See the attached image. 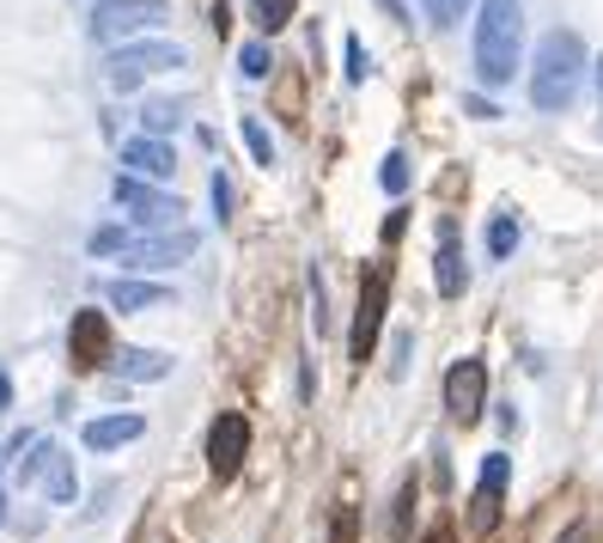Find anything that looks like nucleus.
<instances>
[{"label": "nucleus", "instance_id": "nucleus-1", "mask_svg": "<svg viewBox=\"0 0 603 543\" xmlns=\"http://www.w3.org/2000/svg\"><path fill=\"white\" fill-rule=\"evenodd\" d=\"M525 62V0H482L475 13V80L512 86Z\"/></svg>", "mask_w": 603, "mask_h": 543}, {"label": "nucleus", "instance_id": "nucleus-2", "mask_svg": "<svg viewBox=\"0 0 603 543\" xmlns=\"http://www.w3.org/2000/svg\"><path fill=\"white\" fill-rule=\"evenodd\" d=\"M585 86V43L579 31L555 25L549 37L537 43V62H530V105L537 110H567Z\"/></svg>", "mask_w": 603, "mask_h": 543}, {"label": "nucleus", "instance_id": "nucleus-3", "mask_svg": "<svg viewBox=\"0 0 603 543\" xmlns=\"http://www.w3.org/2000/svg\"><path fill=\"white\" fill-rule=\"evenodd\" d=\"M171 67H184V50H177V43L134 37V43H117V50L105 55V80L117 86V93H134L141 80H153V74H171Z\"/></svg>", "mask_w": 603, "mask_h": 543}, {"label": "nucleus", "instance_id": "nucleus-4", "mask_svg": "<svg viewBox=\"0 0 603 543\" xmlns=\"http://www.w3.org/2000/svg\"><path fill=\"white\" fill-rule=\"evenodd\" d=\"M384 312H391V263H372L360 275V305H354V330H348V360L366 367L372 348H379V330H384Z\"/></svg>", "mask_w": 603, "mask_h": 543}, {"label": "nucleus", "instance_id": "nucleus-5", "mask_svg": "<svg viewBox=\"0 0 603 543\" xmlns=\"http://www.w3.org/2000/svg\"><path fill=\"white\" fill-rule=\"evenodd\" d=\"M117 208L129 214V220L141 226V232H165V226H177L184 202L171 196V189L141 184V177H129V172H122V177H117Z\"/></svg>", "mask_w": 603, "mask_h": 543}, {"label": "nucleus", "instance_id": "nucleus-6", "mask_svg": "<svg viewBox=\"0 0 603 543\" xmlns=\"http://www.w3.org/2000/svg\"><path fill=\"white\" fill-rule=\"evenodd\" d=\"M67 360H74V372L110 367V318L98 312V305L74 312V324H67Z\"/></svg>", "mask_w": 603, "mask_h": 543}, {"label": "nucleus", "instance_id": "nucleus-7", "mask_svg": "<svg viewBox=\"0 0 603 543\" xmlns=\"http://www.w3.org/2000/svg\"><path fill=\"white\" fill-rule=\"evenodd\" d=\"M446 410L458 415L463 427L487 410V360H475V355L451 360V372H446Z\"/></svg>", "mask_w": 603, "mask_h": 543}, {"label": "nucleus", "instance_id": "nucleus-8", "mask_svg": "<svg viewBox=\"0 0 603 543\" xmlns=\"http://www.w3.org/2000/svg\"><path fill=\"white\" fill-rule=\"evenodd\" d=\"M244 452H250V422L238 410H226V415H213V427H208V470L220 482H232L238 470H244Z\"/></svg>", "mask_w": 603, "mask_h": 543}, {"label": "nucleus", "instance_id": "nucleus-9", "mask_svg": "<svg viewBox=\"0 0 603 543\" xmlns=\"http://www.w3.org/2000/svg\"><path fill=\"white\" fill-rule=\"evenodd\" d=\"M196 232L189 226H177V232H146V239H134L129 251H122V263L134 269V275H146V269H171L184 263V257H196Z\"/></svg>", "mask_w": 603, "mask_h": 543}, {"label": "nucleus", "instance_id": "nucleus-10", "mask_svg": "<svg viewBox=\"0 0 603 543\" xmlns=\"http://www.w3.org/2000/svg\"><path fill=\"white\" fill-rule=\"evenodd\" d=\"M122 165H129V177H141V184H165V177L177 172V153H171V141L134 134V141H122Z\"/></svg>", "mask_w": 603, "mask_h": 543}, {"label": "nucleus", "instance_id": "nucleus-11", "mask_svg": "<svg viewBox=\"0 0 603 543\" xmlns=\"http://www.w3.org/2000/svg\"><path fill=\"white\" fill-rule=\"evenodd\" d=\"M434 287L446 293V300H458L463 287H470V263H463V245H458V226L439 220V257H434Z\"/></svg>", "mask_w": 603, "mask_h": 543}, {"label": "nucleus", "instance_id": "nucleus-12", "mask_svg": "<svg viewBox=\"0 0 603 543\" xmlns=\"http://www.w3.org/2000/svg\"><path fill=\"white\" fill-rule=\"evenodd\" d=\"M158 19H165V0H105L92 31L98 37H117V31H129V25H158Z\"/></svg>", "mask_w": 603, "mask_h": 543}, {"label": "nucleus", "instance_id": "nucleus-13", "mask_svg": "<svg viewBox=\"0 0 603 543\" xmlns=\"http://www.w3.org/2000/svg\"><path fill=\"white\" fill-rule=\"evenodd\" d=\"M105 305H117V312H146V305H171V287L165 281H146V275L105 281Z\"/></svg>", "mask_w": 603, "mask_h": 543}, {"label": "nucleus", "instance_id": "nucleus-14", "mask_svg": "<svg viewBox=\"0 0 603 543\" xmlns=\"http://www.w3.org/2000/svg\"><path fill=\"white\" fill-rule=\"evenodd\" d=\"M146 434V415H98V422H86L79 427V439L92 452H117V446H129V439H141Z\"/></svg>", "mask_w": 603, "mask_h": 543}, {"label": "nucleus", "instance_id": "nucleus-15", "mask_svg": "<svg viewBox=\"0 0 603 543\" xmlns=\"http://www.w3.org/2000/svg\"><path fill=\"white\" fill-rule=\"evenodd\" d=\"M37 489H43V501L50 507H67L79 495V477H74V458H67L62 446L50 452V464H43V477H37Z\"/></svg>", "mask_w": 603, "mask_h": 543}, {"label": "nucleus", "instance_id": "nucleus-16", "mask_svg": "<svg viewBox=\"0 0 603 543\" xmlns=\"http://www.w3.org/2000/svg\"><path fill=\"white\" fill-rule=\"evenodd\" d=\"M177 122H184V98H153V105H141V134H153V141H165Z\"/></svg>", "mask_w": 603, "mask_h": 543}, {"label": "nucleus", "instance_id": "nucleus-17", "mask_svg": "<svg viewBox=\"0 0 603 543\" xmlns=\"http://www.w3.org/2000/svg\"><path fill=\"white\" fill-rule=\"evenodd\" d=\"M122 379H165L171 372V355H158V348H122Z\"/></svg>", "mask_w": 603, "mask_h": 543}, {"label": "nucleus", "instance_id": "nucleus-18", "mask_svg": "<svg viewBox=\"0 0 603 543\" xmlns=\"http://www.w3.org/2000/svg\"><path fill=\"white\" fill-rule=\"evenodd\" d=\"M500 501H506V489H482V482H475V495H470V531L475 537H487V531L500 525Z\"/></svg>", "mask_w": 603, "mask_h": 543}, {"label": "nucleus", "instance_id": "nucleus-19", "mask_svg": "<svg viewBox=\"0 0 603 543\" xmlns=\"http://www.w3.org/2000/svg\"><path fill=\"white\" fill-rule=\"evenodd\" d=\"M250 19H256V31H287L299 19V7L293 0H250Z\"/></svg>", "mask_w": 603, "mask_h": 543}, {"label": "nucleus", "instance_id": "nucleus-20", "mask_svg": "<svg viewBox=\"0 0 603 543\" xmlns=\"http://www.w3.org/2000/svg\"><path fill=\"white\" fill-rule=\"evenodd\" d=\"M512 251H518V220H512V214H494V220H487V257L506 263Z\"/></svg>", "mask_w": 603, "mask_h": 543}, {"label": "nucleus", "instance_id": "nucleus-21", "mask_svg": "<svg viewBox=\"0 0 603 543\" xmlns=\"http://www.w3.org/2000/svg\"><path fill=\"white\" fill-rule=\"evenodd\" d=\"M238 74H244V80H268V74H275V55H268V43H263V37L238 50Z\"/></svg>", "mask_w": 603, "mask_h": 543}, {"label": "nucleus", "instance_id": "nucleus-22", "mask_svg": "<svg viewBox=\"0 0 603 543\" xmlns=\"http://www.w3.org/2000/svg\"><path fill=\"white\" fill-rule=\"evenodd\" d=\"M238 134H244V146H250V160H256V165H275V134H268L256 117L238 122Z\"/></svg>", "mask_w": 603, "mask_h": 543}, {"label": "nucleus", "instance_id": "nucleus-23", "mask_svg": "<svg viewBox=\"0 0 603 543\" xmlns=\"http://www.w3.org/2000/svg\"><path fill=\"white\" fill-rule=\"evenodd\" d=\"M129 232H122V226H92V239H86V251H92V257H122V251H129Z\"/></svg>", "mask_w": 603, "mask_h": 543}, {"label": "nucleus", "instance_id": "nucleus-24", "mask_svg": "<svg viewBox=\"0 0 603 543\" xmlns=\"http://www.w3.org/2000/svg\"><path fill=\"white\" fill-rule=\"evenodd\" d=\"M379 184H384V196H403V189H408V160H403V153H384Z\"/></svg>", "mask_w": 603, "mask_h": 543}, {"label": "nucleus", "instance_id": "nucleus-25", "mask_svg": "<svg viewBox=\"0 0 603 543\" xmlns=\"http://www.w3.org/2000/svg\"><path fill=\"white\" fill-rule=\"evenodd\" d=\"M25 452H31V458L19 464V482H37V477H43V464H50V452H55V439H37V434H31Z\"/></svg>", "mask_w": 603, "mask_h": 543}, {"label": "nucleus", "instance_id": "nucleus-26", "mask_svg": "<svg viewBox=\"0 0 603 543\" xmlns=\"http://www.w3.org/2000/svg\"><path fill=\"white\" fill-rule=\"evenodd\" d=\"M475 482H482V489H506V482H512V458H506V452H487L482 477H475Z\"/></svg>", "mask_w": 603, "mask_h": 543}, {"label": "nucleus", "instance_id": "nucleus-27", "mask_svg": "<svg viewBox=\"0 0 603 543\" xmlns=\"http://www.w3.org/2000/svg\"><path fill=\"white\" fill-rule=\"evenodd\" d=\"M408 519H415V482L396 489V507H391V537H408Z\"/></svg>", "mask_w": 603, "mask_h": 543}, {"label": "nucleus", "instance_id": "nucleus-28", "mask_svg": "<svg viewBox=\"0 0 603 543\" xmlns=\"http://www.w3.org/2000/svg\"><path fill=\"white\" fill-rule=\"evenodd\" d=\"M463 13H470V0H427V19H434L439 31H451Z\"/></svg>", "mask_w": 603, "mask_h": 543}, {"label": "nucleus", "instance_id": "nucleus-29", "mask_svg": "<svg viewBox=\"0 0 603 543\" xmlns=\"http://www.w3.org/2000/svg\"><path fill=\"white\" fill-rule=\"evenodd\" d=\"M366 74H372V55H366V43H360V37H348V80H366Z\"/></svg>", "mask_w": 603, "mask_h": 543}, {"label": "nucleus", "instance_id": "nucleus-30", "mask_svg": "<svg viewBox=\"0 0 603 543\" xmlns=\"http://www.w3.org/2000/svg\"><path fill=\"white\" fill-rule=\"evenodd\" d=\"M208 196H213V214H220V226H226V220H232V184H226V172H213Z\"/></svg>", "mask_w": 603, "mask_h": 543}, {"label": "nucleus", "instance_id": "nucleus-31", "mask_svg": "<svg viewBox=\"0 0 603 543\" xmlns=\"http://www.w3.org/2000/svg\"><path fill=\"white\" fill-rule=\"evenodd\" d=\"M311 305H317V330H329V293H324V275L311 269Z\"/></svg>", "mask_w": 603, "mask_h": 543}, {"label": "nucleus", "instance_id": "nucleus-32", "mask_svg": "<svg viewBox=\"0 0 603 543\" xmlns=\"http://www.w3.org/2000/svg\"><path fill=\"white\" fill-rule=\"evenodd\" d=\"M555 543H597V531H591V525H567Z\"/></svg>", "mask_w": 603, "mask_h": 543}, {"label": "nucleus", "instance_id": "nucleus-33", "mask_svg": "<svg viewBox=\"0 0 603 543\" xmlns=\"http://www.w3.org/2000/svg\"><path fill=\"white\" fill-rule=\"evenodd\" d=\"M463 110H470V117H482V122H494V117H500V110L487 105V98H463Z\"/></svg>", "mask_w": 603, "mask_h": 543}, {"label": "nucleus", "instance_id": "nucleus-34", "mask_svg": "<svg viewBox=\"0 0 603 543\" xmlns=\"http://www.w3.org/2000/svg\"><path fill=\"white\" fill-rule=\"evenodd\" d=\"M379 13L396 19V25H408V7H403V0H379Z\"/></svg>", "mask_w": 603, "mask_h": 543}, {"label": "nucleus", "instance_id": "nucleus-35", "mask_svg": "<svg viewBox=\"0 0 603 543\" xmlns=\"http://www.w3.org/2000/svg\"><path fill=\"white\" fill-rule=\"evenodd\" d=\"M336 543H354V513H341V519H336Z\"/></svg>", "mask_w": 603, "mask_h": 543}, {"label": "nucleus", "instance_id": "nucleus-36", "mask_svg": "<svg viewBox=\"0 0 603 543\" xmlns=\"http://www.w3.org/2000/svg\"><path fill=\"white\" fill-rule=\"evenodd\" d=\"M13 403V379H7V367H0V410Z\"/></svg>", "mask_w": 603, "mask_h": 543}, {"label": "nucleus", "instance_id": "nucleus-37", "mask_svg": "<svg viewBox=\"0 0 603 543\" xmlns=\"http://www.w3.org/2000/svg\"><path fill=\"white\" fill-rule=\"evenodd\" d=\"M0 519H7V489H0Z\"/></svg>", "mask_w": 603, "mask_h": 543}, {"label": "nucleus", "instance_id": "nucleus-38", "mask_svg": "<svg viewBox=\"0 0 603 543\" xmlns=\"http://www.w3.org/2000/svg\"><path fill=\"white\" fill-rule=\"evenodd\" d=\"M597 93H603V62H597Z\"/></svg>", "mask_w": 603, "mask_h": 543}, {"label": "nucleus", "instance_id": "nucleus-39", "mask_svg": "<svg viewBox=\"0 0 603 543\" xmlns=\"http://www.w3.org/2000/svg\"><path fill=\"white\" fill-rule=\"evenodd\" d=\"M0 464H7V452H0Z\"/></svg>", "mask_w": 603, "mask_h": 543}]
</instances>
